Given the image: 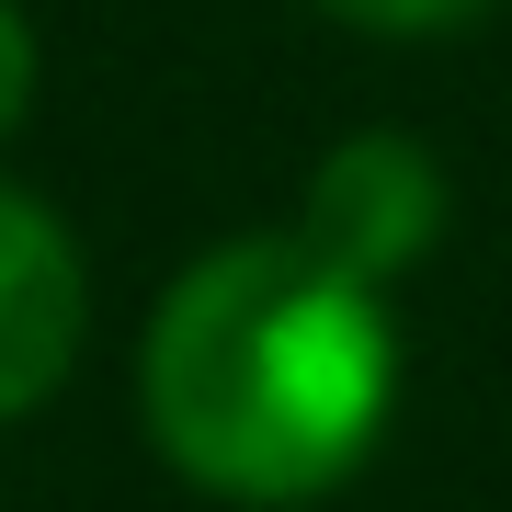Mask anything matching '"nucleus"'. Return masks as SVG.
Instances as JSON below:
<instances>
[{
  "label": "nucleus",
  "mask_w": 512,
  "mask_h": 512,
  "mask_svg": "<svg viewBox=\"0 0 512 512\" xmlns=\"http://www.w3.org/2000/svg\"><path fill=\"white\" fill-rule=\"evenodd\" d=\"M399 399L387 285L342 274L319 239H228L171 274L137 342V410L171 478L239 512L330 501L376 456Z\"/></svg>",
  "instance_id": "nucleus-1"
},
{
  "label": "nucleus",
  "mask_w": 512,
  "mask_h": 512,
  "mask_svg": "<svg viewBox=\"0 0 512 512\" xmlns=\"http://www.w3.org/2000/svg\"><path fill=\"white\" fill-rule=\"evenodd\" d=\"M80 330H92V274H80V239L46 194L0 183V421L46 410L80 365Z\"/></svg>",
  "instance_id": "nucleus-2"
},
{
  "label": "nucleus",
  "mask_w": 512,
  "mask_h": 512,
  "mask_svg": "<svg viewBox=\"0 0 512 512\" xmlns=\"http://www.w3.org/2000/svg\"><path fill=\"white\" fill-rule=\"evenodd\" d=\"M433 228H444V171H433V148H410V137H342L330 160L308 171V217H296V239H319L342 274H410L421 251H433Z\"/></svg>",
  "instance_id": "nucleus-3"
},
{
  "label": "nucleus",
  "mask_w": 512,
  "mask_h": 512,
  "mask_svg": "<svg viewBox=\"0 0 512 512\" xmlns=\"http://www.w3.org/2000/svg\"><path fill=\"white\" fill-rule=\"evenodd\" d=\"M330 23H353V35H444V23L490 12V0H319Z\"/></svg>",
  "instance_id": "nucleus-4"
},
{
  "label": "nucleus",
  "mask_w": 512,
  "mask_h": 512,
  "mask_svg": "<svg viewBox=\"0 0 512 512\" xmlns=\"http://www.w3.org/2000/svg\"><path fill=\"white\" fill-rule=\"evenodd\" d=\"M23 103H35V23L0 0V137L23 126Z\"/></svg>",
  "instance_id": "nucleus-5"
}]
</instances>
